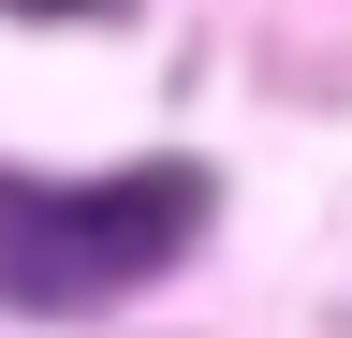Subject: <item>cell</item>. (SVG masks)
Segmentation results:
<instances>
[{
	"mask_svg": "<svg viewBox=\"0 0 352 338\" xmlns=\"http://www.w3.org/2000/svg\"><path fill=\"white\" fill-rule=\"evenodd\" d=\"M206 235V177L147 162V177H15L0 162V309H118L176 250Z\"/></svg>",
	"mask_w": 352,
	"mask_h": 338,
	"instance_id": "1",
	"label": "cell"
},
{
	"mask_svg": "<svg viewBox=\"0 0 352 338\" xmlns=\"http://www.w3.org/2000/svg\"><path fill=\"white\" fill-rule=\"evenodd\" d=\"M15 15H88V0H15Z\"/></svg>",
	"mask_w": 352,
	"mask_h": 338,
	"instance_id": "2",
	"label": "cell"
}]
</instances>
